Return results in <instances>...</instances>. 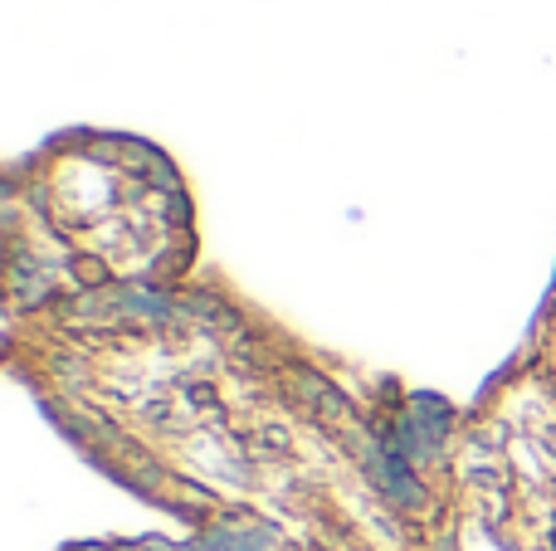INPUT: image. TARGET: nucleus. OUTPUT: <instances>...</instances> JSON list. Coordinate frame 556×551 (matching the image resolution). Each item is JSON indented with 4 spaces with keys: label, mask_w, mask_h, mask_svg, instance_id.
<instances>
[{
    "label": "nucleus",
    "mask_w": 556,
    "mask_h": 551,
    "mask_svg": "<svg viewBox=\"0 0 556 551\" xmlns=\"http://www.w3.org/2000/svg\"><path fill=\"white\" fill-rule=\"evenodd\" d=\"M195 259L191 185L147 137L68 127L5 166L10 318L108 293H176Z\"/></svg>",
    "instance_id": "f257e3e1"
},
{
    "label": "nucleus",
    "mask_w": 556,
    "mask_h": 551,
    "mask_svg": "<svg viewBox=\"0 0 556 551\" xmlns=\"http://www.w3.org/2000/svg\"><path fill=\"white\" fill-rule=\"evenodd\" d=\"M508 376H518L522 386H532L547 406H556V289L547 293V303H542L538 328H532L528 347L513 357Z\"/></svg>",
    "instance_id": "f03ea898"
}]
</instances>
